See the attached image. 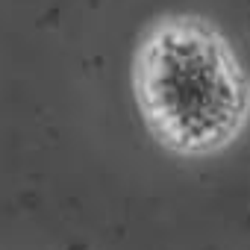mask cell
<instances>
[{"instance_id":"obj_1","label":"cell","mask_w":250,"mask_h":250,"mask_svg":"<svg viewBox=\"0 0 250 250\" xmlns=\"http://www.w3.org/2000/svg\"><path fill=\"white\" fill-rule=\"evenodd\" d=\"M130 88L147 136L180 159L224 153L250 124V71L203 15L153 18L136 42Z\"/></svg>"}]
</instances>
